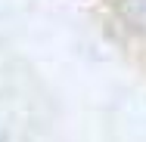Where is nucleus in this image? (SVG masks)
<instances>
[{"mask_svg":"<svg viewBox=\"0 0 146 142\" xmlns=\"http://www.w3.org/2000/svg\"><path fill=\"white\" fill-rule=\"evenodd\" d=\"M127 6H140V16H137V22H143V25H146V0H127Z\"/></svg>","mask_w":146,"mask_h":142,"instance_id":"nucleus-1","label":"nucleus"}]
</instances>
